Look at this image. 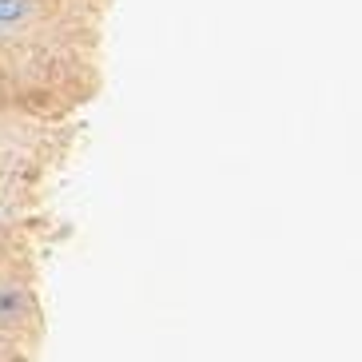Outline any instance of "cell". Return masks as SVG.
<instances>
[{"instance_id": "cell-1", "label": "cell", "mask_w": 362, "mask_h": 362, "mask_svg": "<svg viewBox=\"0 0 362 362\" xmlns=\"http://www.w3.org/2000/svg\"><path fill=\"white\" fill-rule=\"evenodd\" d=\"M24 12H28V4H24V0H0V24L21 21Z\"/></svg>"}]
</instances>
